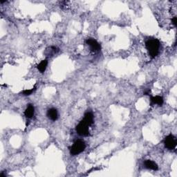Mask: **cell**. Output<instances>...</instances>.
I'll return each mask as SVG.
<instances>
[{
  "label": "cell",
  "instance_id": "6da1fadb",
  "mask_svg": "<svg viewBox=\"0 0 177 177\" xmlns=\"http://www.w3.org/2000/svg\"><path fill=\"white\" fill-rule=\"evenodd\" d=\"M145 46L151 58H155L159 53L160 43L158 39L155 38L149 39L146 41Z\"/></svg>",
  "mask_w": 177,
  "mask_h": 177
},
{
  "label": "cell",
  "instance_id": "7a4b0ae2",
  "mask_svg": "<svg viewBox=\"0 0 177 177\" xmlns=\"http://www.w3.org/2000/svg\"><path fill=\"white\" fill-rule=\"evenodd\" d=\"M86 144L85 142L82 141V140H78V141H76L75 143H73V145L69 148L70 154H71L72 156L78 155L79 154L84 152Z\"/></svg>",
  "mask_w": 177,
  "mask_h": 177
},
{
  "label": "cell",
  "instance_id": "3957f363",
  "mask_svg": "<svg viewBox=\"0 0 177 177\" xmlns=\"http://www.w3.org/2000/svg\"><path fill=\"white\" fill-rule=\"evenodd\" d=\"M88 125L85 121L82 120L80 123L76 126V132L81 136H89V131H88Z\"/></svg>",
  "mask_w": 177,
  "mask_h": 177
},
{
  "label": "cell",
  "instance_id": "277c9868",
  "mask_svg": "<svg viewBox=\"0 0 177 177\" xmlns=\"http://www.w3.org/2000/svg\"><path fill=\"white\" fill-rule=\"evenodd\" d=\"M165 147L169 150H174L176 147V138L172 134H169L165 137L164 139Z\"/></svg>",
  "mask_w": 177,
  "mask_h": 177
},
{
  "label": "cell",
  "instance_id": "5b68a950",
  "mask_svg": "<svg viewBox=\"0 0 177 177\" xmlns=\"http://www.w3.org/2000/svg\"><path fill=\"white\" fill-rule=\"evenodd\" d=\"M86 42L88 44V46H90L91 51H93V52H98V51H101V44H100L98 42L94 39V38H88L87 39Z\"/></svg>",
  "mask_w": 177,
  "mask_h": 177
},
{
  "label": "cell",
  "instance_id": "8992f818",
  "mask_svg": "<svg viewBox=\"0 0 177 177\" xmlns=\"http://www.w3.org/2000/svg\"><path fill=\"white\" fill-rule=\"evenodd\" d=\"M46 115H47L48 118L52 121L57 120V119L58 118L57 111L56 109H54V108H51L48 109V110L47 111V113H46Z\"/></svg>",
  "mask_w": 177,
  "mask_h": 177
},
{
  "label": "cell",
  "instance_id": "52a82bcc",
  "mask_svg": "<svg viewBox=\"0 0 177 177\" xmlns=\"http://www.w3.org/2000/svg\"><path fill=\"white\" fill-rule=\"evenodd\" d=\"M144 165H145L146 168L152 169V170L157 171L158 169V165L154 161H153V160H146L145 163H144Z\"/></svg>",
  "mask_w": 177,
  "mask_h": 177
},
{
  "label": "cell",
  "instance_id": "ba28073f",
  "mask_svg": "<svg viewBox=\"0 0 177 177\" xmlns=\"http://www.w3.org/2000/svg\"><path fill=\"white\" fill-rule=\"evenodd\" d=\"M163 97L157 95V96L151 98V105L158 104V106L160 107L163 105Z\"/></svg>",
  "mask_w": 177,
  "mask_h": 177
},
{
  "label": "cell",
  "instance_id": "9c48e42d",
  "mask_svg": "<svg viewBox=\"0 0 177 177\" xmlns=\"http://www.w3.org/2000/svg\"><path fill=\"white\" fill-rule=\"evenodd\" d=\"M35 109L32 104H29L24 111V115L27 118H31L34 115Z\"/></svg>",
  "mask_w": 177,
  "mask_h": 177
},
{
  "label": "cell",
  "instance_id": "30bf717a",
  "mask_svg": "<svg viewBox=\"0 0 177 177\" xmlns=\"http://www.w3.org/2000/svg\"><path fill=\"white\" fill-rule=\"evenodd\" d=\"M83 120L87 123L88 126L93 125L94 123V116H93L92 113L91 112H87L85 115V118H84Z\"/></svg>",
  "mask_w": 177,
  "mask_h": 177
},
{
  "label": "cell",
  "instance_id": "8fae6325",
  "mask_svg": "<svg viewBox=\"0 0 177 177\" xmlns=\"http://www.w3.org/2000/svg\"><path fill=\"white\" fill-rule=\"evenodd\" d=\"M47 64H48V61L46 60H44L40 62V63H39L38 65V69L39 70V71L40 72V73H43L44 71H46V67H47Z\"/></svg>",
  "mask_w": 177,
  "mask_h": 177
},
{
  "label": "cell",
  "instance_id": "7c38bea8",
  "mask_svg": "<svg viewBox=\"0 0 177 177\" xmlns=\"http://www.w3.org/2000/svg\"><path fill=\"white\" fill-rule=\"evenodd\" d=\"M36 87H34L32 89H26V90H24L23 91V94H24V95H31L33 92H34L35 90H36Z\"/></svg>",
  "mask_w": 177,
  "mask_h": 177
},
{
  "label": "cell",
  "instance_id": "4fadbf2b",
  "mask_svg": "<svg viewBox=\"0 0 177 177\" xmlns=\"http://www.w3.org/2000/svg\"><path fill=\"white\" fill-rule=\"evenodd\" d=\"M172 24H173L174 26H176V22H177V18L176 17H174L173 19L172 20Z\"/></svg>",
  "mask_w": 177,
  "mask_h": 177
}]
</instances>
